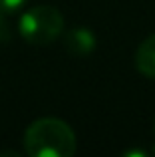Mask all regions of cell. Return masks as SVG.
<instances>
[{"label": "cell", "instance_id": "cell-3", "mask_svg": "<svg viewBox=\"0 0 155 157\" xmlns=\"http://www.w3.org/2000/svg\"><path fill=\"white\" fill-rule=\"evenodd\" d=\"M135 68L145 78L155 80V34L145 38L135 52Z\"/></svg>", "mask_w": 155, "mask_h": 157}, {"label": "cell", "instance_id": "cell-1", "mask_svg": "<svg viewBox=\"0 0 155 157\" xmlns=\"http://www.w3.org/2000/svg\"><path fill=\"white\" fill-rule=\"evenodd\" d=\"M76 147V133L58 117L36 119L24 133V153L30 157H72Z\"/></svg>", "mask_w": 155, "mask_h": 157}, {"label": "cell", "instance_id": "cell-4", "mask_svg": "<svg viewBox=\"0 0 155 157\" xmlns=\"http://www.w3.org/2000/svg\"><path fill=\"white\" fill-rule=\"evenodd\" d=\"M66 48L74 54H89L96 50V36L88 28H74L66 34Z\"/></svg>", "mask_w": 155, "mask_h": 157}, {"label": "cell", "instance_id": "cell-5", "mask_svg": "<svg viewBox=\"0 0 155 157\" xmlns=\"http://www.w3.org/2000/svg\"><path fill=\"white\" fill-rule=\"evenodd\" d=\"M28 0H0V12L4 16L8 14H18L24 6H26Z\"/></svg>", "mask_w": 155, "mask_h": 157}, {"label": "cell", "instance_id": "cell-6", "mask_svg": "<svg viewBox=\"0 0 155 157\" xmlns=\"http://www.w3.org/2000/svg\"><path fill=\"white\" fill-rule=\"evenodd\" d=\"M2 16H4V14L0 12V30H2Z\"/></svg>", "mask_w": 155, "mask_h": 157}, {"label": "cell", "instance_id": "cell-2", "mask_svg": "<svg viewBox=\"0 0 155 157\" xmlns=\"http://www.w3.org/2000/svg\"><path fill=\"white\" fill-rule=\"evenodd\" d=\"M64 30V16L54 6H32L18 18V32L32 46H48Z\"/></svg>", "mask_w": 155, "mask_h": 157}]
</instances>
